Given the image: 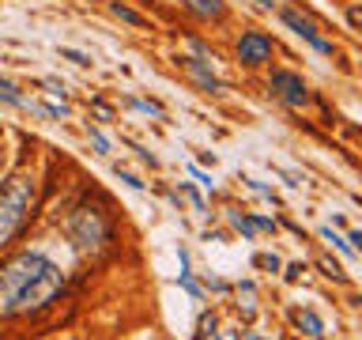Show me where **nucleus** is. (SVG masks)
Instances as JSON below:
<instances>
[{"instance_id":"obj_1","label":"nucleus","mask_w":362,"mask_h":340,"mask_svg":"<svg viewBox=\"0 0 362 340\" xmlns=\"http://www.w3.org/2000/svg\"><path fill=\"white\" fill-rule=\"evenodd\" d=\"M64 288V272L46 254H19L0 269V317L49 306Z\"/></svg>"},{"instance_id":"obj_2","label":"nucleus","mask_w":362,"mask_h":340,"mask_svg":"<svg viewBox=\"0 0 362 340\" xmlns=\"http://www.w3.org/2000/svg\"><path fill=\"white\" fill-rule=\"evenodd\" d=\"M30 204H35V174L16 170L12 178L0 185V250L19 235V227L27 223Z\"/></svg>"},{"instance_id":"obj_3","label":"nucleus","mask_w":362,"mask_h":340,"mask_svg":"<svg viewBox=\"0 0 362 340\" xmlns=\"http://www.w3.org/2000/svg\"><path fill=\"white\" fill-rule=\"evenodd\" d=\"M68 238L80 250H102L109 242V227L98 208H76V212L68 216Z\"/></svg>"},{"instance_id":"obj_4","label":"nucleus","mask_w":362,"mask_h":340,"mask_svg":"<svg viewBox=\"0 0 362 340\" xmlns=\"http://www.w3.org/2000/svg\"><path fill=\"white\" fill-rule=\"evenodd\" d=\"M268 87L276 91L279 102H283V106H291V110H298V106L310 102V91H306V83H302V76H298V72L276 69V72H272V80H268Z\"/></svg>"},{"instance_id":"obj_5","label":"nucleus","mask_w":362,"mask_h":340,"mask_svg":"<svg viewBox=\"0 0 362 340\" xmlns=\"http://www.w3.org/2000/svg\"><path fill=\"white\" fill-rule=\"evenodd\" d=\"M272 57V38L265 30H246V35L238 38V61L249 64V69H257V64H265Z\"/></svg>"},{"instance_id":"obj_6","label":"nucleus","mask_w":362,"mask_h":340,"mask_svg":"<svg viewBox=\"0 0 362 340\" xmlns=\"http://www.w3.org/2000/svg\"><path fill=\"white\" fill-rule=\"evenodd\" d=\"M283 23H287V27H291V30H294V35H298L302 42H310V46H313L317 53H332V42L317 35V27H313L306 16L294 12V8H287V12H283Z\"/></svg>"},{"instance_id":"obj_7","label":"nucleus","mask_w":362,"mask_h":340,"mask_svg":"<svg viewBox=\"0 0 362 340\" xmlns=\"http://www.w3.org/2000/svg\"><path fill=\"white\" fill-rule=\"evenodd\" d=\"M185 72H189L193 80H196V83L204 87V91H212V95L219 91V80H215V76H212V72L204 69V61H193V57H185Z\"/></svg>"},{"instance_id":"obj_8","label":"nucleus","mask_w":362,"mask_h":340,"mask_svg":"<svg viewBox=\"0 0 362 340\" xmlns=\"http://www.w3.org/2000/svg\"><path fill=\"white\" fill-rule=\"evenodd\" d=\"M185 4H189V12H193V16H200V19L223 16V0H185Z\"/></svg>"},{"instance_id":"obj_9","label":"nucleus","mask_w":362,"mask_h":340,"mask_svg":"<svg viewBox=\"0 0 362 340\" xmlns=\"http://www.w3.org/2000/svg\"><path fill=\"white\" fill-rule=\"evenodd\" d=\"M294 322H298L310 336H325V322H321L313 310H298V314H294Z\"/></svg>"},{"instance_id":"obj_10","label":"nucleus","mask_w":362,"mask_h":340,"mask_svg":"<svg viewBox=\"0 0 362 340\" xmlns=\"http://www.w3.org/2000/svg\"><path fill=\"white\" fill-rule=\"evenodd\" d=\"M114 16H117V19H125V23H133V27H140V30H147V27H151L144 16H140V12H133L128 4H121V0H114Z\"/></svg>"},{"instance_id":"obj_11","label":"nucleus","mask_w":362,"mask_h":340,"mask_svg":"<svg viewBox=\"0 0 362 340\" xmlns=\"http://www.w3.org/2000/svg\"><path fill=\"white\" fill-rule=\"evenodd\" d=\"M230 223H234V227H238V231L246 235V238H253V231H260V227H257V219H249V216H238V212H230Z\"/></svg>"},{"instance_id":"obj_12","label":"nucleus","mask_w":362,"mask_h":340,"mask_svg":"<svg viewBox=\"0 0 362 340\" xmlns=\"http://www.w3.org/2000/svg\"><path fill=\"white\" fill-rule=\"evenodd\" d=\"M238 295L246 299V303H241V306H246V314H253V306H257V288H253V283H241Z\"/></svg>"},{"instance_id":"obj_13","label":"nucleus","mask_w":362,"mask_h":340,"mask_svg":"<svg viewBox=\"0 0 362 340\" xmlns=\"http://www.w3.org/2000/svg\"><path fill=\"white\" fill-rule=\"evenodd\" d=\"M321 235H325V238H328V242H332V246L339 250V254H347V257H351V254H355V250H351V242H344V238H339V235L332 231V227H325V231H321Z\"/></svg>"},{"instance_id":"obj_14","label":"nucleus","mask_w":362,"mask_h":340,"mask_svg":"<svg viewBox=\"0 0 362 340\" xmlns=\"http://www.w3.org/2000/svg\"><path fill=\"white\" fill-rule=\"evenodd\" d=\"M87 136H91V144L98 148V156H109V140L98 133V129H87Z\"/></svg>"},{"instance_id":"obj_15","label":"nucleus","mask_w":362,"mask_h":340,"mask_svg":"<svg viewBox=\"0 0 362 340\" xmlns=\"http://www.w3.org/2000/svg\"><path fill=\"white\" fill-rule=\"evenodd\" d=\"M181 288H185V291H189V295H193V299H200V288H196V280L189 276V269H185V265H181Z\"/></svg>"},{"instance_id":"obj_16","label":"nucleus","mask_w":362,"mask_h":340,"mask_svg":"<svg viewBox=\"0 0 362 340\" xmlns=\"http://www.w3.org/2000/svg\"><path fill=\"white\" fill-rule=\"evenodd\" d=\"M117 178H121V182H125V185H128V189H136V193H140V189H144V182H140V178H136V174H125V170H117Z\"/></svg>"},{"instance_id":"obj_17","label":"nucleus","mask_w":362,"mask_h":340,"mask_svg":"<svg viewBox=\"0 0 362 340\" xmlns=\"http://www.w3.org/2000/svg\"><path fill=\"white\" fill-rule=\"evenodd\" d=\"M61 57H68V61H76V64H91V57H87V53H80V49H61Z\"/></svg>"},{"instance_id":"obj_18","label":"nucleus","mask_w":362,"mask_h":340,"mask_svg":"<svg viewBox=\"0 0 362 340\" xmlns=\"http://www.w3.org/2000/svg\"><path fill=\"white\" fill-rule=\"evenodd\" d=\"M133 106H136V110H144V114H155V117H162V106H155V102H144V98H136Z\"/></svg>"},{"instance_id":"obj_19","label":"nucleus","mask_w":362,"mask_h":340,"mask_svg":"<svg viewBox=\"0 0 362 340\" xmlns=\"http://www.w3.org/2000/svg\"><path fill=\"white\" fill-rule=\"evenodd\" d=\"M207 333H215V317H207V314H204V317H200V340H204Z\"/></svg>"},{"instance_id":"obj_20","label":"nucleus","mask_w":362,"mask_h":340,"mask_svg":"<svg viewBox=\"0 0 362 340\" xmlns=\"http://www.w3.org/2000/svg\"><path fill=\"white\" fill-rule=\"evenodd\" d=\"M321 269L328 272V276H344V272H339V265H336V261H321Z\"/></svg>"},{"instance_id":"obj_21","label":"nucleus","mask_w":362,"mask_h":340,"mask_svg":"<svg viewBox=\"0 0 362 340\" xmlns=\"http://www.w3.org/2000/svg\"><path fill=\"white\" fill-rule=\"evenodd\" d=\"M260 265H265V269H272V272H276V269H279V257H260Z\"/></svg>"},{"instance_id":"obj_22","label":"nucleus","mask_w":362,"mask_h":340,"mask_svg":"<svg viewBox=\"0 0 362 340\" xmlns=\"http://www.w3.org/2000/svg\"><path fill=\"white\" fill-rule=\"evenodd\" d=\"M347 242H355V250H362V231H351Z\"/></svg>"},{"instance_id":"obj_23","label":"nucleus","mask_w":362,"mask_h":340,"mask_svg":"<svg viewBox=\"0 0 362 340\" xmlns=\"http://www.w3.org/2000/svg\"><path fill=\"white\" fill-rule=\"evenodd\" d=\"M260 4H268V8H272V4H276V0H260Z\"/></svg>"},{"instance_id":"obj_24","label":"nucleus","mask_w":362,"mask_h":340,"mask_svg":"<svg viewBox=\"0 0 362 340\" xmlns=\"http://www.w3.org/2000/svg\"><path fill=\"white\" fill-rule=\"evenodd\" d=\"M249 340H265V336H257V333H253V336H249Z\"/></svg>"}]
</instances>
